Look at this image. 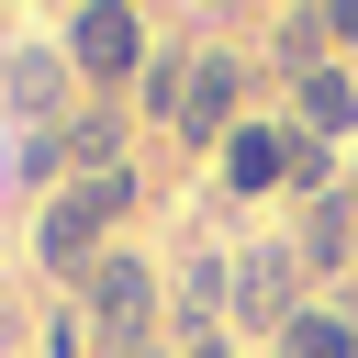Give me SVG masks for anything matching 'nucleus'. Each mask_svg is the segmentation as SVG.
<instances>
[{"label": "nucleus", "mask_w": 358, "mask_h": 358, "mask_svg": "<svg viewBox=\"0 0 358 358\" xmlns=\"http://www.w3.org/2000/svg\"><path fill=\"white\" fill-rule=\"evenodd\" d=\"M291 123H302L313 145H347V134H358V78H347V67H313V78H291Z\"/></svg>", "instance_id": "1a4fd4ad"}, {"label": "nucleus", "mask_w": 358, "mask_h": 358, "mask_svg": "<svg viewBox=\"0 0 358 358\" xmlns=\"http://www.w3.org/2000/svg\"><path fill=\"white\" fill-rule=\"evenodd\" d=\"M56 90H67V78H56V67H11V101H22V112H34V101H45V112H56Z\"/></svg>", "instance_id": "f8f14e48"}, {"label": "nucleus", "mask_w": 358, "mask_h": 358, "mask_svg": "<svg viewBox=\"0 0 358 358\" xmlns=\"http://www.w3.org/2000/svg\"><path fill=\"white\" fill-rule=\"evenodd\" d=\"M235 101H246V56H235V45H201V56H190V101H179V145H213V157H224V134L246 123Z\"/></svg>", "instance_id": "20e7f679"}, {"label": "nucleus", "mask_w": 358, "mask_h": 358, "mask_svg": "<svg viewBox=\"0 0 358 358\" xmlns=\"http://www.w3.org/2000/svg\"><path fill=\"white\" fill-rule=\"evenodd\" d=\"M179 358H235V347H224V336H190V347H179Z\"/></svg>", "instance_id": "4468645a"}, {"label": "nucleus", "mask_w": 358, "mask_h": 358, "mask_svg": "<svg viewBox=\"0 0 358 358\" xmlns=\"http://www.w3.org/2000/svg\"><path fill=\"white\" fill-rule=\"evenodd\" d=\"M134 213H145V179H134V168H101V179H67V190L45 201V224H34V257H45V268H56L67 291H78V280H90L101 257H112L101 235H112V224H134Z\"/></svg>", "instance_id": "f257e3e1"}, {"label": "nucleus", "mask_w": 358, "mask_h": 358, "mask_svg": "<svg viewBox=\"0 0 358 358\" xmlns=\"http://www.w3.org/2000/svg\"><path fill=\"white\" fill-rule=\"evenodd\" d=\"M157 313H168V302H157V268H145L134 246H112V257L78 280V324H90L101 347H123V358L157 347Z\"/></svg>", "instance_id": "f03ea898"}, {"label": "nucleus", "mask_w": 358, "mask_h": 358, "mask_svg": "<svg viewBox=\"0 0 358 358\" xmlns=\"http://www.w3.org/2000/svg\"><path fill=\"white\" fill-rule=\"evenodd\" d=\"M190 56H201V45H157V67L134 78V101H145L157 123H179V101H190Z\"/></svg>", "instance_id": "9b49d317"}, {"label": "nucleus", "mask_w": 358, "mask_h": 358, "mask_svg": "<svg viewBox=\"0 0 358 358\" xmlns=\"http://www.w3.org/2000/svg\"><path fill=\"white\" fill-rule=\"evenodd\" d=\"M324 45H358V0H336V11H324Z\"/></svg>", "instance_id": "ddd939ff"}, {"label": "nucleus", "mask_w": 358, "mask_h": 358, "mask_svg": "<svg viewBox=\"0 0 358 358\" xmlns=\"http://www.w3.org/2000/svg\"><path fill=\"white\" fill-rule=\"evenodd\" d=\"M56 56H67L78 78H101V90H134V78L157 67V34H145V11H123V0H78L67 34H56Z\"/></svg>", "instance_id": "7ed1b4c3"}, {"label": "nucleus", "mask_w": 358, "mask_h": 358, "mask_svg": "<svg viewBox=\"0 0 358 358\" xmlns=\"http://www.w3.org/2000/svg\"><path fill=\"white\" fill-rule=\"evenodd\" d=\"M34 168H78V179H101V168H134V157H123V112L101 101V112H78V123L34 134Z\"/></svg>", "instance_id": "0eeeda50"}, {"label": "nucleus", "mask_w": 358, "mask_h": 358, "mask_svg": "<svg viewBox=\"0 0 358 358\" xmlns=\"http://www.w3.org/2000/svg\"><path fill=\"white\" fill-rule=\"evenodd\" d=\"M302 123H235L224 134V201H257V190H291V168H302Z\"/></svg>", "instance_id": "39448f33"}, {"label": "nucleus", "mask_w": 358, "mask_h": 358, "mask_svg": "<svg viewBox=\"0 0 358 358\" xmlns=\"http://www.w3.org/2000/svg\"><path fill=\"white\" fill-rule=\"evenodd\" d=\"M280 358H358V313L347 302H302L280 324Z\"/></svg>", "instance_id": "9d476101"}, {"label": "nucleus", "mask_w": 358, "mask_h": 358, "mask_svg": "<svg viewBox=\"0 0 358 358\" xmlns=\"http://www.w3.org/2000/svg\"><path fill=\"white\" fill-rule=\"evenodd\" d=\"M291 257H302V280H336V268L358 257V201H347V190L302 201V235H291Z\"/></svg>", "instance_id": "6e6552de"}, {"label": "nucleus", "mask_w": 358, "mask_h": 358, "mask_svg": "<svg viewBox=\"0 0 358 358\" xmlns=\"http://www.w3.org/2000/svg\"><path fill=\"white\" fill-rule=\"evenodd\" d=\"M291 313H302V257H291V246H246V257H235V313H224V324H257V336L280 347Z\"/></svg>", "instance_id": "423d86ee"}]
</instances>
